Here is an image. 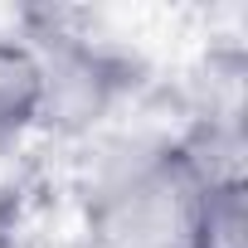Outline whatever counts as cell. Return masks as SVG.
<instances>
[{
    "label": "cell",
    "mask_w": 248,
    "mask_h": 248,
    "mask_svg": "<svg viewBox=\"0 0 248 248\" xmlns=\"http://www.w3.org/2000/svg\"><path fill=\"white\" fill-rule=\"evenodd\" d=\"M243 180L214 175L190 137L122 141L93 166L83 200L93 248H185L204 185Z\"/></svg>",
    "instance_id": "6da1fadb"
},
{
    "label": "cell",
    "mask_w": 248,
    "mask_h": 248,
    "mask_svg": "<svg viewBox=\"0 0 248 248\" xmlns=\"http://www.w3.org/2000/svg\"><path fill=\"white\" fill-rule=\"evenodd\" d=\"M20 39L39 63V127L83 137L132 93V63L112 44L73 30L54 10H25Z\"/></svg>",
    "instance_id": "7a4b0ae2"
},
{
    "label": "cell",
    "mask_w": 248,
    "mask_h": 248,
    "mask_svg": "<svg viewBox=\"0 0 248 248\" xmlns=\"http://www.w3.org/2000/svg\"><path fill=\"white\" fill-rule=\"evenodd\" d=\"M39 127V63L20 30H0V151Z\"/></svg>",
    "instance_id": "3957f363"
},
{
    "label": "cell",
    "mask_w": 248,
    "mask_h": 248,
    "mask_svg": "<svg viewBox=\"0 0 248 248\" xmlns=\"http://www.w3.org/2000/svg\"><path fill=\"white\" fill-rule=\"evenodd\" d=\"M185 248H248V195L243 180H214L200 195Z\"/></svg>",
    "instance_id": "277c9868"
},
{
    "label": "cell",
    "mask_w": 248,
    "mask_h": 248,
    "mask_svg": "<svg viewBox=\"0 0 248 248\" xmlns=\"http://www.w3.org/2000/svg\"><path fill=\"white\" fill-rule=\"evenodd\" d=\"M0 248H25V200L15 185H0Z\"/></svg>",
    "instance_id": "5b68a950"
}]
</instances>
